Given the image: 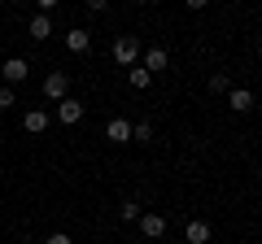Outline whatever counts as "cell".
<instances>
[{
  "label": "cell",
  "mask_w": 262,
  "mask_h": 244,
  "mask_svg": "<svg viewBox=\"0 0 262 244\" xmlns=\"http://www.w3.org/2000/svg\"><path fill=\"white\" fill-rule=\"evenodd\" d=\"M66 92H70V75L66 70H48L44 75V96L48 101H66Z\"/></svg>",
  "instance_id": "cell-2"
},
{
  "label": "cell",
  "mask_w": 262,
  "mask_h": 244,
  "mask_svg": "<svg viewBox=\"0 0 262 244\" xmlns=\"http://www.w3.org/2000/svg\"><path fill=\"white\" fill-rule=\"evenodd\" d=\"M44 244H75V240H70V235H66V231H53V235H48Z\"/></svg>",
  "instance_id": "cell-17"
},
{
  "label": "cell",
  "mask_w": 262,
  "mask_h": 244,
  "mask_svg": "<svg viewBox=\"0 0 262 244\" xmlns=\"http://www.w3.org/2000/svg\"><path fill=\"white\" fill-rule=\"evenodd\" d=\"M140 231L149 235V240H158V235H166V218L162 214H140Z\"/></svg>",
  "instance_id": "cell-6"
},
{
  "label": "cell",
  "mask_w": 262,
  "mask_h": 244,
  "mask_svg": "<svg viewBox=\"0 0 262 244\" xmlns=\"http://www.w3.org/2000/svg\"><path fill=\"white\" fill-rule=\"evenodd\" d=\"M140 214H144V209L136 205V201H127V205H122V223H136V218H140Z\"/></svg>",
  "instance_id": "cell-15"
},
{
  "label": "cell",
  "mask_w": 262,
  "mask_h": 244,
  "mask_svg": "<svg viewBox=\"0 0 262 244\" xmlns=\"http://www.w3.org/2000/svg\"><path fill=\"white\" fill-rule=\"evenodd\" d=\"M105 140L127 144V140H131V122H127V118H110V127H105Z\"/></svg>",
  "instance_id": "cell-5"
},
{
  "label": "cell",
  "mask_w": 262,
  "mask_h": 244,
  "mask_svg": "<svg viewBox=\"0 0 262 244\" xmlns=\"http://www.w3.org/2000/svg\"><path fill=\"white\" fill-rule=\"evenodd\" d=\"M0 75H5V87H13V83H27L31 66H27V61H22V57H9V61L0 66Z\"/></svg>",
  "instance_id": "cell-3"
},
{
  "label": "cell",
  "mask_w": 262,
  "mask_h": 244,
  "mask_svg": "<svg viewBox=\"0 0 262 244\" xmlns=\"http://www.w3.org/2000/svg\"><path fill=\"white\" fill-rule=\"evenodd\" d=\"M44 127H48V113H44V109H27V131L39 135Z\"/></svg>",
  "instance_id": "cell-12"
},
{
  "label": "cell",
  "mask_w": 262,
  "mask_h": 244,
  "mask_svg": "<svg viewBox=\"0 0 262 244\" xmlns=\"http://www.w3.org/2000/svg\"><path fill=\"white\" fill-rule=\"evenodd\" d=\"M57 118H61V127H75V122L83 118V101H70V96H66V101L57 105Z\"/></svg>",
  "instance_id": "cell-4"
},
{
  "label": "cell",
  "mask_w": 262,
  "mask_h": 244,
  "mask_svg": "<svg viewBox=\"0 0 262 244\" xmlns=\"http://www.w3.org/2000/svg\"><path fill=\"white\" fill-rule=\"evenodd\" d=\"M0 109H13V87H0Z\"/></svg>",
  "instance_id": "cell-16"
},
{
  "label": "cell",
  "mask_w": 262,
  "mask_h": 244,
  "mask_svg": "<svg viewBox=\"0 0 262 244\" xmlns=\"http://www.w3.org/2000/svg\"><path fill=\"white\" fill-rule=\"evenodd\" d=\"M27 31H31V39H48V35H53V22H48L44 13H35V18L27 22Z\"/></svg>",
  "instance_id": "cell-9"
},
{
  "label": "cell",
  "mask_w": 262,
  "mask_h": 244,
  "mask_svg": "<svg viewBox=\"0 0 262 244\" xmlns=\"http://www.w3.org/2000/svg\"><path fill=\"white\" fill-rule=\"evenodd\" d=\"M136 57H140V39H136V35H118V39H114V61H118V66L136 70Z\"/></svg>",
  "instance_id": "cell-1"
},
{
  "label": "cell",
  "mask_w": 262,
  "mask_h": 244,
  "mask_svg": "<svg viewBox=\"0 0 262 244\" xmlns=\"http://www.w3.org/2000/svg\"><path fill=\"white\" fill-rule=\"evenodd\" d=\"M131 135H136L140 144H149L153 140V122H136V131H131Z\"/></svg>",
  "instance_id": "cell-14"
},
{
  "label": "cell",
  "mask_w": 262,
  "mask_h": 244,
  "mask_svg": "<svg viewBox=\"0 0 262 244\" xmlns=\"http://www.w3.org/2000/svg\"><path fill=\"white\" fill-rule=\"evenodd\" d=\"M149 83H153V75H149V70H131V87H136V92H144Z\"/></svg>",
  "instance_id": "cell-13"
},
{
  "label": "cell",
  "mask_w": 262,
  "mask_h": 244,
  "mask_svg": "<svg viewBox=\"0 0 262 244\" xmlns=\"http://www.w3.org/2000/svg\"><path fill=\"white\" fill-rule=\"evenodd\" d=\"M66 48H70V53H88V48H92V35H88L83 27L66 31Z\"/></svg>",
  "instance_id": "cell-7"
},
{
  "label": "cell",
  "mask_w": 262,
  "mask_h": 244,
  "mask_svg": "<svg viewBox=\"0 0 262 244\" xmlns=\"http://www.w3.org/2000/svg\"><path fill=\"white\" fill-rule=\"evenodd\" d=\"M184 235H188V244H210V223H201V218H192Z\"/></svg>",
  "instance_id": "cell-8"
},
{
  "label": "cell",
  "mask_w": 262,
  "mask_h": 244,
  "mask_svg": "<svg viewBox=\"0 0 262 244\" xmlns=\"http://www.w3.org/2000/svg\"><path fill=\"white\" fill-rule=\"evenodd\" d=\"M232 109L236 113H249L253 109V92H249V87H236V92H232Z\"/></svg>",
  "instance_id": "cell-10"
},
{
  "label": "cell",
  "mask_w": 262,
  "mask_h": 244,
  "mask_svg": "<svg viewBox=\"0 0 262 244\" xmlns=\"http://www.w3.org/2000/svg\"><path fill=\"white\" fill-rule=\"evenodd\" d=\"M144 70H166V48H149V53H144Z\"/></svg>",
  "instance_id": "cell-11"
}]
</instances>
